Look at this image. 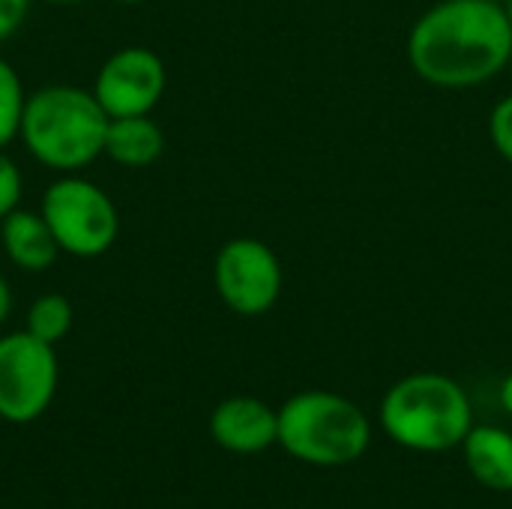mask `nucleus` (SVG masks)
I'll list each match as a JSON object with an SVG mask.
<instances>
[{"mask_svg":"<svg viewBox=\"0 0 512 509\" xmlns=\"http://www.w3.org/2000/svg\"><path fill=\"white\" fill-rule=\"evenodd\" d=\"M512 30L501 3L438 0L408 30L405 57L432 87L471 90L507 69Z\"/></svg>","mask_w":512,"mask_h":509,"instance_id":"f257e3e1","label":"nucleus"},{"mask_svg":"<svg viewBox=\"0 0 512 509\" xmlns=\"http://www.w3.org/2000/svg\"><path fill=\"white\" fill-rule=\"evenodd\" d=\"M108 120L93 90L48 84L27 93L18 138L39 165L75 174L105 153Z\"/></svg>","mask_w":512,"mask_h":509,"instance_id":"f03ea898","label":"nucleus"},{"mask_svg":"<svg viewBox=\"0 0 512 509\" xmlns=\"http://www.w3.org/2000/svg\"><path fill=\"white\" fill-rule=\"evenodd\" d=\"M384 432L417 453L462 447L474 429L471 399L459 381L438 372H417L396 381L381 402Z\"/></svg>","mask_w":512,"mask_h":509,"instance_id":"7ed1b4c3","label":"nucleus"},{"mask_svg":"<svg viewBox=\"0 0 512 509\" xmlns=\"http://www.w3.org/2000/svg\"><path fill=\"white\" fill-rule=\"evenodd\" d=\"M369 441V417L339 393L303 390L279 408V444L306 465H351L369 450Z\"/></svg>","mask_w":512,"mask_h":509,"instance_id":"20e7f679","label":"nucleus"},{"mask_svg":"<svg viewBox=\"0 0 512 509\" xmlns=\"http://www.w3.org/2000/svg\"><path fill=\"white\" fill-rule=\"evenodd\" d=\"M63 255L99 258L120 237V213L111 195L87 177L63 174L45 192L39 204Z\"/></svg>","mask_w":512,"mask_h":509,"instance_id":"39448f33","label":"nucleus"},{"mask_svg":"<svg viewBox=\"0 0 512 509\" xmlns=\"http://www.w3.org/2000/svg\"><path fill=\"white\" fill-rule=\"evenodd\" d=\"M57 378L54 345L27 330L0 336V417L6 423L39 420L54 402Z\"/></svg>","mask_w":512,"mask_h":509,"instance_id":"423d86ee","label":"nucleus"},{"mask_svg":"<svg viewBox=\"0 0 512 509\" xmlns=\"http://www.w3.org/2000/svg\"><path fill=\"white\" fill-rule=\"evenodd\" d=\"M282 285V261L258 237H234L213 258V288L234 315H267L279 303Z\"/></svg>","mask_w":512,"mask_h":509,"instance_id":"0eeeda50","label":"nucleus"},{"mask_svg":"<svg viewBox=\"0 0 512 509\" xmlns=\"http://www.w3.org/2000/svg\"><path fill=\"white\" fill-rule=\"evenodd\" d=\"M168 87V69L162 57L144 45H126L114 51L93 78V96L108 117L150 114Z\"/></svg>","mask_w":512,"mask_h":509,"instance_id":"6e6552de","label":"nucleus"},{"mask_svg":"<svg viewBox=\"0 0 512 509\" xmlns=\"http://www.w3.org/2000/svg\"><path fill=\"white\" fill-rule=\"evenodd\" d=\"M213 441L237 456L264 453L279 441V411L255 396H231L210 414Z\"/></svg>","mask_w":512,"mask_h":509,"instance_id":"1a4fd4ad","label":"nucleus"},{"mask_svg":"<svg viewBox=\"0 0 512 509\" xmlns=\"http://www.w3.org/2000/svg\"><path fill=\"white\" fill-rule=\"evenodd\" d=\"M0 243L9 264L24 273H45L54 267L57 255H63L42 213L24 207H15L6 219H0Z\"/></svg>","mask_w":512,"mask_h":509,"instance_id":"9d476101","label":"nucleus"},{"mask_svg":"<svg viewBox=\"0 0 512 509\" xmlns=\"http://www.w3.org/2000/svg\"><path fill=\"white\" fill-rule=\"evenodd\" d=\"M165 153V132L150 114L111 117L105 132V153L123 168H147Z\"/></svg>","mask_w":512,"mask_h":509,"instance_id":"9b49d317","label":"nucleus"},{"mask_svg":"<svg viewBox=\"0 0 512 509\" xmlns=\"http://www.w3.org/2000/svg\"><path fill=\"white\" fill-rule=\"evenodd\" d=\"M474 480L492 492H512V435L501 426H474L462 441Z\"/></svg>","mask_w":512,"mask_h":509,"instance_id":"f8f14e48","label":"nucleus"},{"mask_svg":"<svg viewBox=\"0 0 512 509\" xmlns=\"http://www.w3.org/2000/svg\"><path fill=\"white\" fill-rule=\"evenodd\" d=\"M72 318H75V312H72L69 297L51 291V294H42V297H36L30 303V309H27V327L24 330L30 336H36V339L48 342V345H57L60 339L69 336Z\"/></svg>","mask_w":512,"mask_h":509,"instance_id":"ddd939ff","label":"nucleus"},{"mask_svg":"<svg viewBox=\"0 0 512 509\" xmlns=\"http://www.w3.org/2000/svg\"><path fill=\"white\" fill-rule=\"evenodd\" d=\"M24 105H27V93H24L21 75L15 72L9 60L0 57V150L18 138Z\"/></svg>","mask_w":512,"mask_h":509,"instance_id":"4468645a","label":"nucleus"},{"mask_svg":"<svg viewBox=\"0 0 512 509\" xmlns=\"http://www.w3.org/2000/svg\"><path fill=\"white\" fill-rule=\"evenodd\" d=\"M24 195V177L15 165V159L0 150V219H6L15 207H21Z\"/></svg>","mask_w":512,"mask_h":509,"instance_id":"2eb2a0df","label":"nucleus"},{"mask_svg":"<svg viewBox=\"0 0 512 509\" xmlns=\"http://www.w3.org/2000/svg\"><path fill=\"white\" fill-rule=\"evenodd\" d=\"M489 138L495 150L512 165V93L504 96L489 114Z\"/></svg>","mask_w":512,"mask_h":509,"instance_id":"dca6fc26","label":"nucleus"},{"mask_svg":"<svg viewBox=\"0 0 512 509\" xmlns=\"http://www.w3.org/2000/svg\"><path fill=\"white\" fill-rule=\"evenodd\" d=\"M30 12V0H0V42L15 36Z\"/></svg>","mask_w":512,"mask_h":509,"instance_id":"f3484780","label":"nucleus"},{"mask_svg":"<svg viewBox=\"0 0 512 509\" xmlns=\"http://www.w3.org/2000/svg\"><path fill=\"white\" fill-rule=\"evenodd\" d=\"M9 312H12V288H9L6 276L0 273V324L9 318Z\"/></svg>","mask_w":512,"mask_h":509,"instance_id":"a211bd4d","label":"nucleus"},{"mask_svg":"<svg viewBox=\"0 0 512 509\" xmlns=\"http://www.w3.org/2000/svg\"><path fill=\"white\" fill-rule=\"evenodd\" d=\"M501 405H504V411L512 417V372L504 378V384H501Z\"/></svg>","mask_w":512,"mask_h":509,"instance_id":"6ab92c4d","label":"nucleus"},{"mask_svg":"<svg viewBox=\"0 0 512 509\" xmlns=\"http://www.w3.org/2000/svg\"><path fill=\"white\" fill-rule=\"evenodd\" d=\"M45 3H54V6H75V3H87V0H45Z\"/></svg>","mask_w":512,"mask_h":509,"instance_id":"aec40b11","label":"nucleus"},{"mask_svg":"<svg viewBox=\"0 0 512 509\" xmlns=\"http://www.w3.org/2000/svg\"><path fill=\"white\" fill-rule=\"evenodd\" d=\"M501 6H504V15H507V24H510L512 30V0H504Z\"/></svg>","mask_w":512,"mask_h":509,"instance_id":"412c9836","label":"nucleus"},{"mask_svg":"<svg viewBox=\"0 0 512 509\" xmlns=\"http://www.w3.org/2000/svg\"><path fill=\"white\" fill-rule=\"evenodd\" d=\"M117 3H126V6H138V3H147V0H117Z\"/></svg>","mask_w":512,"mask_h":509,"instance_id":"4be33fe9","label":"nucleus"},{"mask_svg":"<svg viewBox=\"0 0 512 509\" xmlns=\"http://www.w3.org/2000/svg\"><path fill=\"white\" fill-rule=\"evenodd\" d=\"M507 72H510V78H512V54H510V63H507Z\"/></svg>","mask_w":512,"mask_h":509,"instance_id":"5701e85b","label":"nucleus"},{"mask_svg":"<svg viewBox=\"0 0 512 509\" xmlns=\"http://www.w3.org/2000/svg\"><path fill=\"white\" fill-rule=\"evenodd\" d=\"M492 3H504V0H492Z\"/></svg>","mask_w":512,"mask_h":509,"instance_id":"b1692460","label":"nucleus"}]
</instances>
